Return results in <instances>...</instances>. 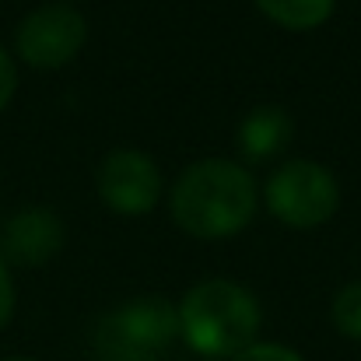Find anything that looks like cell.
<instances>
[{"instance_id":"cell-10","label":"cell","mask_w":361,"mask_h":361,"mask_svg":"<svg viewBox=\"0 0 361 361\" xmlns=\"http://www.w3.org/2000/svg\"><path fill=\"white\" fill-rule=\"evenodd\" d=\"M330 319L348 341H361V281H351L337 291L330 305Z\"/></svg>"},{"instance_id":"cell-9","label":"cell","mask_w":361,"mask_h":361,"mask_svg":"<svg viewBox=\"0 0 361 361\" xmlns=\"http://www.w3.org/2000/svg\"><path fill=\"white\" fill-rule=\"evenodd\" d=\"M256 4L270 21H277L281 28H291V32L319 28L334 14V0H256Z\"/></svg>"},{"instance_id":"cell-2","label":"cell","mask_w":361,"mask_h":361,"mask_svg":"<svg viewBox=\"0 0 361 361\" xmlns=\"http://www.w3.org/2000/svg\"><path fill=\"white\" fill-rule=\"evenodd\" d=\"M179 334L204 358H235L256 344L259 305L242 284L211 277L183 298Z\"/></svg>"},{"instance_id":"cell-14","label":"cell","mask_w":361,"mask_h":361,"mask_svg":"<svg viewBox=\"0 0 361 361\" xmlns=\"http://www.w3.org/2000/svg\"><path fill=\"white\" fill-rule=\"evenodd\" d=\"M7 361H35V358H7Z\"/></svg>"},{"instance_id":"cell-13","label":"cell","mask_w":361,"mask_h":361,"mask_svg":"<svg viewBox=\"0 0 361 361\" xmlns=\"http://www.w3.org/2000/svg\"><path fill=\"white\" fill-rule=\"evenodd\" d=\"M11 312H14V284H11V274L0 259V330L11 323Z\"/></svg>"},{"instance_id":"cell-4","label":"cell","mask_w":361,"mask_h":361,"mask_svg":"<svg viewBox=\"0 0 361 361\" xmlns=\"http://www.w3.org/2000/svg\"><path fill=\"white\" fill-rule=\"evenodd\" d=\"M88 39V25L74 7L63 4H49V7H35L21 25H18V53L28 67L39 71H56L63 63H71L81 46Z\"/></svg>"},{"instance_id":"cell-11","label":"cell","mask_w":361,"mask_h":361,"mask_svg":"<svg viewBox=\"0 0 361 361\" xmlns=\"http://www.w3.org/2000/svg\"><path fill=\"white\" fill-rule=\"evenodd\" d=\"M232 361H305V358L295 355L291 348H281V344H252Z\"/></svg>"},{"instance_id":"cell-8","label":"cell","mask_w":361,"mask_h":361,"mask_svg":"<svg viewBox=\"0 0 361 361\" xmlns=\"http://www.w3.org/2000/svg\"><path fill=\"white\" fill-rule=\"evenodd\" d=\"M291 133H295V126H291V116H288L284 109H277V106H259V109H252V113L242 120L239 147L245 158L263 161V158L281 154V151L291 144Z\"/></svg>"},{"instance_id":"cell-6","label":"cell","mask_w":361,"mask_h":361,"mask_svg":"<svg viewBox=\"0 0 361 361\" xmlns=\"http://www.w3.org/2000/svg\"><path fill=\"white\" fill-rule=\"evenodd\" d=\"M102 326L116 334L120 341H126L130 348L144 355H158L179 337V309L169 298L147 295V298L126 302L109 319H102Z\"/></svg>"},{"instance_id":"cell-3","label":"cell","mask_w":361,"mask_h":361,"mask_svg":"<svg viewBox=\"0 0 361 361\" xmlns=\"http://www.w3.org/2000/svg\"><path fill=\"white\" fill-rule=\"evenodd\" d=\"M267 211L288 228H319L341 207V186L330 169L319 161H288L281 165L263 190Z\"/></svg>"},{"instance_id":"cell-5","label":"cell","mask_w":361,"mask_h":361,"mask_svg":"<svg viewBox=\"0 0 361 361\" xmlns=\"http://www.w3.org/2000/svg\"><path fill=\"white\" fill-rule=\"evenodd\" d=\"M95 186H99V197L109 211L137 218V214L154 211V204L161 197V172L144 151L120 147V151L102 158Z\"/></svg>"},{"instance_id":"cell-1","label":"cell","mask_w":361,"mask_h":361,"mask_svg":"<svg viewBox=\"0 0 361 361\" xmlns=\"http://www.w3.org/2000/svg\"><path fill=\"white\" fill-rule=\"evenodd\" d=\"M256 214L252 176L225 158L190 165L172 186V218L193 239H232Z\"/></svg>"},{"instance_id":"cell-12","label":"cell","mask_w":361,"mask_h":361,"mask_svg":"<svg viewBox=\"0 0 361 361\" xmlns=\"http://www.w3.org/2000/svg\"><path fill=\"white\" fill-rule=\"evenodd\" d=\"M14 88H18V71H14L11 56L0 49V113H4L7 102L14 99Z\"/></svg>"},{"instance_id":"cell-7","label":"cell","mask_w":361,"mask_h":361,"mask_svg":"<svg viewBox=\"0 0 361 361\" xmlns=\"http://www.w3.org/2000/svg\"><path fill=\"white\" fill-rule=\"evenodd\" d=\"M63 249V221L53 211L28 207L4 228V252L18 267H42Z\"/></svg>"}]
</instances>
